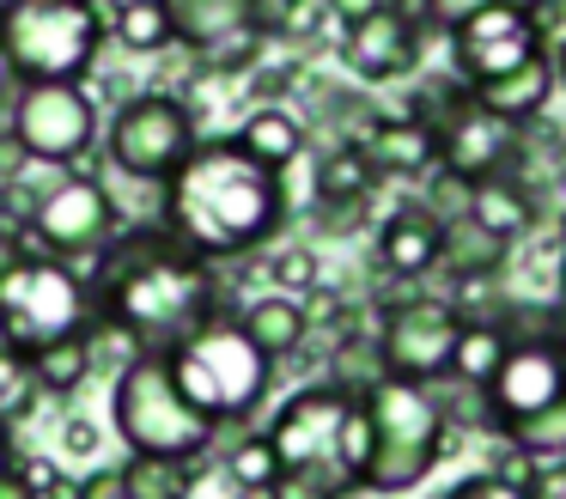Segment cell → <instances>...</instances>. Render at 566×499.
Here are the masks:
<instances>
[{
	"label": "cell",
	"mask_w": 566,
	"mask_h": 499,
	"mask_svg": "<svg viewBox=\"0 0 566 499\" xmlns=\"http://www.w3.org/2000/svg\"><path fill=\"white\" fill-rule=\"evenodd\" d=\"M286 219V183L281 170L256 165L238 141H196V153L171 170L165 183V219L177 243L220 262L269 243Z\"/></svg>",
	"instance_id": "1"
},
{
	"label": "cell",
	"mask_w": 566,
	"mask_h": 499,
	"mask_svg": "<svg viewBox=\"0 0 566 499\" xmlns=\"http://www.w3.org/2000/svg\"><path fill=\"white\" fill-rule=\"evenodd\" d=\"M86 287L98 316H116L140 341H165V347L184 329H196L220 299L213 268L165 226H123L98 250V280H86Z\"/></svg>",
	"instance_id": "2"
},
{
	"label": "cell",
	"mask_w": 566,
	"mask_h": 499,
	"mask_svg": "<svg viewBox=\"0 0 566 499\" xmlns=\"http://www.w3.org/2000/svg\"><path fill=\"white\" fill-rule=\"evenodd\" d=\"M262 438H269L274 462H281L286 475H311V481H323L335 499L359 493V481H366L371 426H366L359 396L342 384L293 389V396L281 402V414L262 426Z\"/></svg>",
	"instance_id": "3"
},
{
	"label": "cell",
	"mask_w": 566,
	"mask_h": 499,
	"mask_svg": "<svg viewBox=\"0 0 566 499\" xmlns=\"http://www.w3.org/2000/svg\"><path fill=\"white\" fill-rule=\"evenodd\" d=\"M165 365H171L177 389L208 414L213 426H232V420H250L262 408L274 384V360L244 335V323L226 311H208L196 329L165 347Z\"/></svg>",
	"instance_id": "4"
},
{
	"label": "cell",
	"mask_w": 566,
	"mask_h": 499,
	"mask_svg": "<svg viewBox=\"0 0 566 499\" xmlns=\"http://www.w3.org/2000/svg\"><path fill=\"white\" fill-rule=\"evenodd\" d=\"M359 408H366V426H371V457L359 493H384V499L415 493L432 475V462L444 457V445H451V426H444L432 389L378 372L359 389Z\"/></svg>",
	"instance_id": "5"
},
{
	"label": "cell",
	"mask_w": 566,
	"mask_h": 499,
	"mask_svg": "<svg viewBox=\"0 0 566 499\" xmlns=\"http://www.w3.org/2000/svg\"><path fill=\"white\" fill-rule=\"evenodd\" d=\"M111 426L128 445V457H159V462H196L220 438V426L177 389L165 353L135 360L111 384Z\"/></svg>",
	"instance_id": "6"
},
{
	"label": "cell",
	"mask_w": 566,
	"mask_h": 499,
	"mask_svg": "<svg viewBox=\"0 0 566 499\" xmlns=\"http://www.w3.org/2000/svg\"><path fill=\"white\" fill-rule=\"evenodd\" d=\"M104 49V12L86 0H0V55L19 85H80Z\"/></svg>",
	"instance_id": "7"
},
{
	"label": "cell",
	"mask_w": 566,
	"mask_h": 499,
	"mask_svg": "<svg viewBox=\"0 0 566 499\" xmlns=\"http://www.w3.org/2000/svg\"><path fill=\"white\" fill-rule=\"evenodd\" d=\"M92 287L55 256H19V268L0 280V341L13 353H43L67 335H86Z\"/></svg>",
	"instance_id": "8"
},
{
	"label": "cell",
	"mask_w": 566,
	"mask_h": 499,
	"mask_svg": "<svg viewBox=\"0 0 566 499\" xmlns=\"http://www.w3.org/2000/svg\"><path fill=\"white\" fill-rule=\"evenodd\" d=\"M7 141L31 165H80L98 146V104L86 97V85L25 80L7 97Z\"/></svg>",
	"instance_id": "9"
},
{
	"label": "cell",
	"mask_w": 566,
	"mask_h": 499,
	"mask_svg": "<svg viewBox=\"0 0 566 499\" xmlns=\"http://www.w3.org/2000/svg\"><path fill=\"white\" fill-rule=\"evenodd\" d=\"M104 153H111V165L135 183H171V170L196 153V116H189L184 97L140 92L111 116Z\"/></svg>",
	"instance_id": "10"
},
{
	"label": "cell",
	"mask_w": 566,
	"mask_h": 499,
	"mask_svg": "<svg viewBox=\"0 0 566 499\" xmlns=\"http://www.w3.org/2000/svg\"><path fill=\"white\" fill-rule=\"evenodd\" d=\"M457 335H463V316H457L439 292H408V299H390L378 311L371 353H378V372L384 377H402V384H432V377L451 372Z\"/></svg>",
	"instance_id": "11"
},
{
	"label": "cell",
	"mask_w": 566,
	"mask_h": 499,
	"mask_svg": "<svg viewBox=\"0 0 566 499\" xmlns=\"http://www.w3.org/2000/svg\"><path fill=\"white\" fill-rule=\"evenodd\" d=\"M31 238L43 243V256H55V262H74V256H98L104 243L123 231V214H116L111 189H104L98 177H86V170H67L62 183H50V189L31 201Z\"/></svg>",
	"instance_id": "12"
},
{
	"label": "cell",
	"mask_w": 566,
	"mask_h": 499,
	"mask_svg": "<svg viewBox=\"0 0 566 499\" xmlns=\"http://www.w3.org/2000/svg\"><path fill=\"white\" fill-rule=\"evenodd\" d=\"M560 396H566V329L560 335H512L505 360L493 365V377L481 384L488 433H505V426L554 408Z\"/></svg>",
	"instance_id": "13"
},
{
	"label": "cell",
	"mask_w": 566,
	"mask_h": 499,
	"mask_svg": "<svg viewBox=\"0 0 566 499\" xmlns=\"http://www.w3.org/2000/svg\"><path fill=\"white\" fill-rule=\"evenodd\" d=\"M444 37H451V73L469 92L500 80V73H512V67H524L542 49H554L548 37L536 31L530 7H481V12H469L463 24H451Z\"/></svg>",
	"instance_id": "14"
},
{
	"label": "cell",
	"mask_w": 566,
	"mask_h": 499,
	"mask_svg": "<svg viewBox=\"0 0 566 499\" xmlns=\"http://www.w3.org/2000/svg\"><path fill=\"white\" fill-rule=\"evenodd\" d=\"M171 19V43L196 49L213 73H238L262 55L256 0H159Z\"/></svg>",
	"instance_id": "15"
},
{
	"label": "cell",
	"mask_w": 566,
	"mask_h": 499,
	"mask_svg": "<svg viewBox=\"0 0 566 499\" xmlns=\"http://www.w3.org/2000/svg\"><path fill=\"white\" fill-rule=\"evenodd\" d=\"M342 61H347V73L366 80V85H390V80H402V73H415L420 67V12H408L402 0H390V7L354 19L342 31Z\"/></svg>",
	"instance_id": "16"
},
{
	"label": "cell",
	"mask_w": 566,
	"mask_h": 499,
	"mask_svg": "<svg viewBox=\"0 0 566 499\" xmlns=\"http://www.w3.org/2000/svg\"><path fill=\"white\" fill-rule=\"evenodd\" d=\"M432 141H439V170H457V177H469V183L500 177L517 153V128L500 116H488V110L475 104V92H469V104L457 110Z\"/></svg>",
	"instance_id": "17"
},
{
	"label": "cell",
	"mask_w": 566,
	"mask_h": 499,
	"mask_svg": "<svg viewBox=\"0 0 566 499\" xmlns=\"http://www.w3.org/2000/svg\"><path fill=\"white\" fill-rule=\"evenodd\" d=\"M359 158L371 165V177H432L439 170V141L432 128H420L415 116H371V128L359 134Z\"/></svg>",
	"instance_id": "18"
},
{
	"label": "cell",
	"mask_w": 566,
	"mask_h": 499,
	"mask_svg": "<svg viewBox=\"0 0 566 499\" xmlns=\"http://www.w3.org/2000/svg\"><path fill=\"white\" fill-rule=\"evenodd\" d=\"M439 219L427 214L420 201H402L384 214L378 226V268L384 280H427L439 268Z\"/></svg>",
	"instance_id": "19"
},
{
	"label": "cell",
	"mask_w": 566,
	"mask_h": 499,
	"mask_svg": "<svg viewBox=\"0 0 566 499\" xmlns=\"http://www.w3.org/2000/svg\"><path fill=\"white\" fill-rule=\"evenodd\" d=\"M554 97V49H542V55H530L524 67L500 73V80L475 85V104L488 110V116L512 122V128H530V122H542V110H548Z\"/></svg>",
	"instance_id": "20"
},
{
	"label": "cell",
	"mask_w": 566,
	"mask_h": 499,
	"mask_svg": "<svg viewBox=\"0 0 566 499\" xmlns=\"http://www.w3.org/2000/svg\"><path fill=\"white\" fill-rule=\"evenodd\" d=\"M469 219H475V226H488L493 238L517 243V238H530V231L542 226V201L517 177H505V170H500V177L469 183Z\"/></svg>",
	"instance_id": "21"
},
{
	"label": "cell",
	"mask_w": 566,
	"mask_h": 499,
	"mask_svg": "<svg viewBox=\"0 0 566 499\" xmlns=\"http://www.w3.org/2000/svg\"><path fill=\"white\" fill-rule=\"evenodd\" d=\"M232 141L244 146L256 165L286 170L298 153H305V116H298V110H286V104H256L244 122H238Z\"/></svg>",
	"instance_id": "22"
},
{
	"label": "cell",
	"mask_w": 566,
	"mask_h": 499,
	"mask_svg": "<svg viewBox=\"0 0 566 499\" xmlns=\"http://www.w3.org/2000/svg\"><path fill=\"white\" fill-rule=\"evenodd\" d=\"M505 262H512V243L493 238L488 226H475V219H451V226L439 231V268L432 274H505Z\"/></svg>",
	"instance_id": "23"
},
{
	"label": "cell",
	"mask_w": 566,
	"mask_h": 499,
	"mask_svg": "<svg viewBox=\"0 0 566 499\" xmlns=\"http://www.w3.org/2000/svg\"><path fill=\"white\" fill-rule=\"evenodd\" d=\"M238 323H244V335L256 341L269 360H286V353L305 347L311 323H305V304L286 299V292H262V299H250L244 311H238Z\"/></svg>",
	"instance_id": "24"
},
{
	"label": "cell",
	"mask_w": 566,
	"mask_h": 499,
	"mask_svg": "<svg viewBox=\"0 0 566 499\" xmlns=\"http://www.w3.org/2000/svg\"><path fill=\"white\" fill-rule=\"evenodd\" d=\"M371 189H378V177H371V165L359 158V146H347V141H335L329 153L317 158V170H311L317 207H366Z\"/></svg>",
	"instance_id": "25"
},
{
	"label": "cell",
	"mask_w": 566,
	"mask_h": 499,
	"mask_svg": "<svg viewBox=\"0 0 566 499\" xmlns=\"http://www.w3.org/2000/svg\"><path fill=\"white\" fill-rule=\"evenodd\" d=\"M505 347H512V329L500 323V316H475V323H463V335H457V347H451V372L444 377H457V384H488L493 377V365L505 360Z\"/></svg>",
	"instance_id": "26"
},
{
	"label": "cell",
	"mask_w": 566,
	"mask_h": 499,
	"mask_svg": "<svg viewBox=\"0 0 566 499\" xmlns=\"http://www.w3.org/2000/svg\"><path fill=\"white\" fill-rule=\"evenodd\" d=\"M25 372H31V389H38V396H62V402H67V396H74V389L92 377L86 335H67V341H55V347L31 353Z\"/></svg>",
	"instance_id": "27"
},
{
	"label": "cell",
	"mask_w": 566,
	"mask_h": 499,
	"mask_svg": "<svg viewBox=\"0 0 566 499\" xmlns=\"http://www.w3.org/2000/svg\"><path fill=\"white\" fill-rule=\"evenodd\" d=\"M147 341L135 335L128 323H116V316H98L92 311V323H86V360H92V372H111V377H123L135 360H147Z\"/></svg>",
	"instance_id": "28"
},
{
	"label": "cell",
	"mask_w": 566,
	"mask_h": 499,
	"mask_svg": "<svg viewBox=\"0 0 566 499\" xmlns=\"http://www.w3.org/2000/svg\"><path fill=\"white\" fill-rule=\"evenodd\" d=\"M500 438L517 450V457H530V462H560V457H566V396L554 402V408L530 414V420L505 426Z\"/></svg>",
	"instance_id": "29"
},
{
	"label": "cell",
	"mask_w": 566,
	"mask_h": 499,
	"mask_svg": "<svg viewBox=\"0 0 566 499\" xmlns=\"http://www.w3.org/2000/svg\"><path fill=\"white\" fill-rule=\"evenodd\" d=\"M189 462H159V457H128L116 469L123 481V499H184L189 493Z\"/></svg>",
	"instance_id": "30"
},
{
	"label": "cell",
	"mask_w": 566,
	"mask_h": 499,
	"mask_svg": "<svg viewBox=\"0 0 566 499\" xmlns=\"http://www.w3.org/2000/svg\"><path fill=\"white\" fill-rule=\"evenodd\" d=\"M220 475H226V481H232L244 499H262V493L274 487V475H281V462H274L269 438L250 433V438H238V445H232V457L220 462Z\"/></svg>",
	"instance_id": "31"
},
{
	"label": "cell",
	"mask_w": 566,
	"mask_h": 499,
	"mask_svg": "<svg viewBox=\"0 0 566 499\" xmlns=\"http://www.w3.org/2000/svg\"><path fill=\"white\" fill-rule=\"evenodd\" d=\"M116 43L135 49V55L171 49V19H165L159 0H123V7H116Z\"/></svg>",
	"instance_id": "32"
},
{
	"label": "cell",
	"mask_w": 566,
	"mask_h": 499,
	"mask_svg": "<svg viewBox=\"0 0 566 499\" xmlns=\"http://www.w3.org/2000/svg\"><path fill=\"white\" fill-rule=\"evenodd\" d=\"M420 207H427L439 226H451V219H469V177H457V170H432V177H420Z\"/></svg>",
	"instance_id": "33"
},
{
	"label": "cell",
	"mask_w": 566,
	"mask_h": 499,
	"mask_svg": "<svg viewBox=\"0 0 566 499\" xmlns=\"http://www.w3.org/2000/svg\"><path fill=\"white\" fill-rule=\"evenodd\" d=\"M269 280H274V292H286V299H305V292L323 287L317 256H311V250H281V256L269 262Z\"/></svg>",
	"instance_id": "34"
},
{
	"label": "cell",
	"mask_w": 566,
	"mask_h": 499,
	"mask_svg": "<svg viewBox=\"0 0 566 499\" xmlns=\"http://www.w3.org/2000/svg\"><path fill=\"white\" fill-rule=\"evenodd\" d=\"M38 396L31 389V372H25V353H13L0 341V420L13 426V414H25V402Z\"/></svg>",
	"instance_id": "35"
},
{
	"label": "cell",
	"mask_w": 566,
	"mask_h": 499,
	"mask_svg": "<svg viewBox=\"0 0 566 499\" xmlns=\"http://www.w3.org/2000/svg\"><path fill=\"white\" fill-rule=\"evenodd\" d=\"M481 7H536V0H420V24L451 31V24H463L469 12H481Z\"/></svg>",
	"instance_id": "36"
},
{
	"label": "cell",
	"mask_w": 566,
	"mask_h": 499,
	"mask_svg": "<svg viewBox=\"0 0 566 499\" xmlns=\"http://www.w3.org/2000/svg\"><path fill=\"white\" fill-rule=\"evenodd\" d=\"M439 499H524V487H512V481H500L493 469H481V475H463V481H451Z\"/></svg>",
	"instance_id": "37"
},
{
	"label": "cell",
	"mask_w": 566,
	"mask_h": 499,
	"mask_svg": "<svg viewBox=\"0 0 566 499\" xmlns=\"http://www.w3.org/2000/svg\"><path fill=\"white\" fill-rule=\"evenodd\" d=\"M524 499H566V457H560V462H536Z\"/></svg>",
	"instance_id": "38"
},
{
	"label": "cell",
	"mask_w": 566,
	"mask_h": 499,
	"mask_svg": "<svg viewBox=\"0 0 566 499\" xmlns=\"http://www.w3.org/2000/svg\"><path fill=\"white\" fill-rule=\"evenodd\" d=\"M269 499H335L323 481H311V475H274V487H269Z\"/></svg>",
	"instance_id": "39"
},
{
	"label": "cell",
	"mask_w": 566,
	"mask_h": 499,
	"mask_svg": "<svg viewBox=\"0 0 566 499\" xmlns=\"http://www.w3.org/2000/svg\"><path fill=\"white\" fill-rule=\"evenodd\" d=\"M62 450H67V457H92V450H98V426L80 420V414H67V426H62Z\"/></svg>",
	"instance_id": "40"
},
{
	"label": "cell",
	"mask_w": 566,
	"mask_h": 499,
	"mask_svg": "<svg viewBox=\"0 0 566 499\" xmlns=\"http://www.w3.org/2000/svg\"><path fill=\"white\" fill-rule=\"evenodd\" d=\"M0 499H38V487H31L25 462H7V469H0Z\"/></svg>",
	"instance_id": "41"
},
{
	"label": "cell",
	"mask_w": 566,
	"mask_h": 499,
	"mask_svg": "<svg viewBox=\"0 0 566 499\" xmlns=\"http://www.w3.org/2000/svg\"><path fill=\"white\" fill-rule=\"evenodd\" d=\"M329 7V19H342V24H354V19H366V12H378V7H390V0H323Z\"/></svg>",
	"instance_id": "42"
},
{
	"label": "cell",
	"mask_w": 566,
	"mask_h": 499,
	"mask_svg": "<svg viewBox=\"0 0 566 499\" xmlns=\"http://www.w3.org/2000/svg\"><path fill=\"white\" fill-rule=\"evenodd\" d=\"M19 256H25V243H19L13 231L0 226V280H7V274H13V268H19Z\"/></svg>",
	"instance_id": "43"
},
{
	"label": "cell",
	"mask_w": 566,
	"mask_h": 499,
	"mask_svg": "<svg viewBox=\"0 0 566 499\" xmlns=\"http://www.w3.org/2000/svg\"><path fill=\"white\" fill-rule=\"evenodd\" d=\"M554 85H560V92H566V37H560V43H554Z\"/></svg>",
	"instance_id": "44"
},
{
	"label": "cell",
	"mask_w": 566,
	"mask_h": 499,
	"mask_svg": "<svg viewBox=\"0 0 566 499\" xmlns=\"http://www.w3.org/2000/svg\"><path fill=\"white\" fill-rule=\"evenodd\" d=\"M7 462H13V426L0 420V469H7Z\"/></svg>",
	"instance_id": "45"
},
{
	"label": "cell",
	"mask_w": 566,
	"mask_h": 499,
	"mask_svg": "<svg viewBox=\"0 0 566 499\" xmlns=\"http://www.w3.org/2000/svg\"><path fill=\"white\" fill-rule=\"evenodd\" d=\"M7 85H13V73H7V55H0V97H7Z\"/></svg>",
	"instance_id": "46"
},
{
	"label": "cell",
	"mask_w": 566,
	"mask_h": 499,
	"mask_svg": "<svg viewBox=\"0 0 566 499\" xmlns=\"http://www.w3.org/2000/svg\"><path fill=\"white\" fill-rule=\"evenodd\" d=\"M560 311H566V250H560Z\"/></svg>",
	"instance_id": "47"
},
{
	"label": "cell",
	"mask_w": 566,
	"mask_h": 499,
	"mask_svg": "<svg viewBox=\"0 0 566 499\" xmlns=\"http://www.w3.org/2000/svg\"><path fill=\"white\" fill-rule=\"evenodd\" d=\"M86 7H98V0H86Z\"/></svg>",
	"instance_id": "48"
}]
</instances>
